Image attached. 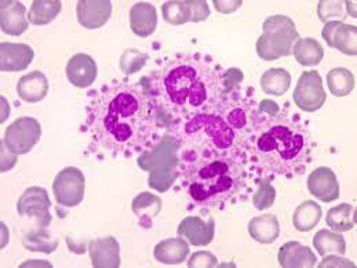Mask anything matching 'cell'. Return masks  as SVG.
Segmentation results:
<instances>
[{"instance_id": "1", "label": "cell", "mask_w": 357, "mask_h": 268, "mask_svg": "<svg viewBox=\"0 0 357 268\" xmlns=\"http://www.w3.org/2000/svg\"><path fill=\"white\" fill-rule=\"evenodd\" d=\"M86 126L100 148L130 158L151 149L165 137L166 121L144 87L111 83L91 98Z\"/></svg>"}, {"instance_id": "2", "label": "cell", "mask_w": 357, "mask_h": 268, "mask_svg": "<svg viewBox=\"0 0 357 268\" xmlns=\"http://www.w3.org/2000/svg\"><path fill=\"white\" fill-rule=\"evenodd\" d=\"M224 70L208 57L192 53L170 60L155 82V91L179 119L217 112L224 103Z\"/></svg>"}, {"instance_id": "3", "label": "cell", "mask_w": 357, "mask_h": 268, "mask_svg": "<svg viewBox=\"0 0 357 268\" xmlns=\"http://www.w3.org/2000/svg\"><path fill=\"white\" fill-rule=\"evenodd\" d=\"M238 151L183 152L182 186L190 200L203 206L222 207L247 188V172Z\"/></svg>"}, {"instance_id": "4", "label": "cell", "mask_w": 357, "mask_h": 268, "mask_svg": "<svg viewBox=\"0 0 357 268\" xmlns=\"http://www.w3.org/2000/svg\"><path fill=\"white\" fill-rule=\"evenodd\" d=\"M310 145V134L301 121L278 115L255 122L247 140L255 165L283 176L303 173Z\"/></svg>"}, {"instance_id": "5", "label": "cell", "mask_w": 357, "mask_h": 268, "mask_svg": "<svg viewBox=\"0 0 357 268\" xmlns=\"http://www.w3.org/2000/svg\"><path fill=\"white\" fill-rule=\"evenodd\" d=\"M182 126L173 137L179 144L200 151H238V145H245V140L232 129L222 115L217 112L196 115L179 119Z\"/></svg>"}, {"instance_id": "6", "label": "cell", "mask_w": 357, "mask_h": 268, "mask_svg": "<svg viewBox=\"0 0 357 268\" xmlns=\"http://www.w3.org/2000/svg\"><path fill=\"white\" fill-rule=\"evenodd\" d=\"M179 142L176 137L166 135L138 158L142 170H149V186L159 193H166L178 177Z\"/></svg>"}, {"instance_id": "7", "label": "cell", "mask_w": 357, "mask_h": 268, "mask_svg": "<svg viewBox=\"0 0 357 268\" xmlns=\"http://www.w3.org/2000/svg\"><path fill=\"white\" fill-rule=\"evenodd\" d=\"M264 34L257 40V54L264 61L289 57L299 39L294 21L287 15H272L265 20Z\"/></svg>"}, {"instance_id": "8", "label": "cell", "mask_w": 357, "mask_h": 268, "mask_svg": "<svg viewBox=\"0 0 357 268\" xmlns=\"http://www.w3.org/2000/svg\"><path fill=\"white\" fill-rule=\"evenodd\" d=\"M327 94L323 87V79L317 70H306L298 79L294 90L296 105L303 112H316L326 103Z\"/></svg>"}, {"instance_id": "9", "label": "cell", "mask_w": 357, "mask_h": 268, "mask_svg": "<svg viewBox=\"0 0 357 268\" xmlns=\"http://www.w3.org/2000/svg\"><path fill=\"white\" fill-rule=\"evenodd\" d=\"M42 128L35 118L24 117L11 124L4 133V142L7 148L15 155L28 154L40 140Z\"/></svg>"}, {"instance_id": "10", "label": "cell", "mask_w": 357, "mask_h": 268, "mask_svg": "<svg viewBox=\"0 0 357 268\" xmlns=\"http://www.w3.org/2000/svg\"><path fill=\"white\" fill-rule=\"evenodd\" d=\"M86 180L80 169L69 166L62 169L53 183V193L57 202L65 207H75L84 198Z\"/></svg>"}, {"instance_id": "11", "label": "cell", "mask_w": 357, "mask_h": 268, "mask_svg": "<svg viewBox=\"0 0 357 268\" xmlns=\"http://www.w3.org/2000/svg\"><path fill=\"white\" fill-rule=\"evenodd\" d=\"M52 202L47 191L42 187L28 188L17 203V211L22 217H31L36 220L40 228L47 227L52 223V214L49 211Z\"/></svg>"}, {"instance_id": "12", "label": "cell", "mask_w": 357, "mask_h": 268, "mask_svg": "<svg viewBox=\"0 0 357 268\" xmlns=\"http://www.w3.org/2000/svg\"><path fill=\"white\" fill-rule=\"evenodd\" d=\"M321 35L330 47L355 57L357 54V28L344 21H330L324 24Z\"/></svg>"}, {"instance_id": "13", "label": "cell", "mask_w": 357, "mask_h": 268, "mask_svg": "<svg viewBox=\"0 0 357 268\" xmlns=\"http://www.w3.org/2000/svg\"><path fill=\"white\" fill-rule=\"evenodd\" d=\"M309 193L319 201H337L340 198V184L335 173L326 166L314 169L307 179Z\"/></svg>"}, {"instance_id": "14", "label": "cell", "mask_w": 357, "mask_h": 268, "mask_svg": "<svg viewBox=\"0 0 357 268\" xmlns=\"http://www.w3.org/2000/svg\"><path fill=\"white\" fill-rule=\"evenodd\" d=\"M177 232L193 246H207L214 239L215 223L213 218L204 221L197 216H189L179 223Z\"/></svg>"}, {"instance_id": "15", "label": "cell", "mask_w": 357, "mask_h": 268, "mask_svg": "<svg viewBox=\"0 0 357 268\" xmlns=\"http://www.w3.org/2000/svg\"><path fill=\"white\" fill-rule=\"evenodd\" d=\"M77 21L87 29L104 27L112 15V3L109 0H83L76 6Z\"/></svg>"}, {"instance_id": "16", "label": "cell", "mask_w": 357, "mask_h": 268, "mask_svg": "<svg viewBox=\"0 0 357 268\" xmlns=\"http://www.w3.org/2000/svg\"><path fill=\"white\" fill-rule=\"evenodd\" d=\"M97 72L94 59L84 53L75 54L66 64V76L69 82L79 89L90 87L97 79Z\"/></svg>"}, {"instance_id": "17", "label": "cell", "mask_w": 357, "mask_h": 268, "mask_svg": "<svg viewBox=\"0 0 357 268\" xmlns=\"http://www.w3.org/2000/svg\"><path fill=\"white\" fill-rule=\"evenodd\" d=\"M26 8L20 1L4 0L0 3V28L6 35L20 36L28 29Z\"/></svg>"}, {"instance_id": "18", "label": "cell", "mask_w": 357, "mask_h": 268, "mask_svg": "<svg viewBox=\"0 0 357 268\" xmlns=\"http://www.w3.org/2000/svg\"><path fill=\"white\" fill-rule=\"evenodd\" d=\"M89 252L93 267H120V245L114 237L93 241L89 246Z\"/></svg>"}, {"instance_id": "19", "label": "cell", "mask_w": 357, "mask_h": 268, "mask_svg": "<svg viewBox=\"0 0 357 268\" xmlns=\"http://www.w3.org/2000/svg\"><path fill=\"white\" fill-rule=\"evenodd\" d=\"M33 57V50L25 43L0 45V69L4 72L22 70L32 63Z\"/></svg>"}, {"instance_id": "20", "label": "cell", "mask_w": 357, "mask_h": 268, "mask_svg": "<svg viewBox=\"0 0 357 268\" xmlns=\"http://www.w3.org/2000/svg\"><path fill=\"white\" fill-rule=\"evenodd\" d=\"M131 31L139 38L151 36L158 28V11L146 1L135 3L130 10Z\"/></svg>"}, {"instance_id": "21", "label": "cell", "mask_w": 357, "mask_h": 268, "mask_svg": "<svg viewBox=\"0 0 357 268\" xmlns=\"http://www.w3.org/2000/svg\"><path fill=\"white\" fill-rule=\"evenodd\" d=\"M278 262L284 268L313 267L317 259L310 248L297 241H291L279 249Z\"/></svg>"}, {"instance_id": "22", "label": "cell", "mask_w": 357, "mask_h": 268, "mask_svg": "<svg viewBox=\"0 0 357 268\" xmlns=\"http://www.w3.org/2000/svg\"><path fill=\"white\" fill-rule=\"evenodd\" d=\"M17 93L25 103H39L49 93V80L40 70H33L18 80Z\"/></svg>"}, {"instance_id": "23", "label": "cell", "mask_w": 357, "mask_h": 268, "mask_svg": "<svg viewBox=\"0 0 357 268\" xmlns=\"http://www.w3.org/2000/svg\"><path fill=\"white\" fill-rule=\"evenodd\" d=\"M248 234L254 241L262 245L273 244L280 234V224L278 217L273 214H262L254 217L248 223Z\"/></svg>"}, {"instance_id": "24", "label": "cell", "mask_w": 357, "mask_h": 268, "mask_svg": "<svg viewBox=\"0 0 357 268\" xmlns=\"http://www.w3.org/2000/svg\"><path fill=\"white\" fill-rule=\"evenodd\" d=\"M188 255H189V245L181 237L159 242L153 251V256L158 262L163 265H172V266L183 263Z\"/></svg>"}, {"instance_id": "25", "label": "cell", "mask_w": 357, "mask_h": 268, "mask_svg": "<svg viewBox=\"0 0 357 268\" xmlns=\"http://www.w3.org/2000/svg\"><path fill=\"white\" fill-rule=\"evenodd\" d=\"M356 209L351 203H341L327 211L326 223L335 232L351 231L356 225Z\"/></svg>"}, {"instance_id": "26", "label": "cell", "mask_w": 357, "mask_h": 268, "mask_svg": "<svg viewBox=\"0 0 357 268\" xmlns=\"http://www.w3.org/2000/svg\"><path fill=\"white\" fill-rule=\"evenodd\" d=\"M293 54L298 64L302 67H314L321 63L324 59L323 46L312 38L298 39L297 43L293 47Z\"/></svg>"}, {"instance_id": "27", "label": "cell", "mask_w": 357, "mask_h": 268, "mask_svg": "<svg viewBox=\"0 0 357 268\" xmlns=\"http://www.w3.org/2000/svg\"><path fill=\"white\" fill-rule=\"evenodd\" d=\"M313 246L320 256L338 255L344 256L347 253V241L341 234L330 230H320L313 238Z\"/></svg>"}, {"instance_id": "28", "label": "cell", "mask_w": 357, "mask_h": 268, "mask_svg": "<svg viewBox=\"0 0 357 268\" xmlns=\"http://www.w3.org/2000/svg\"><path fill=\"white\" fill-rule=\"evenodd\" d=\"M291 86V75L283 68H271L261 77V87L266 94L283 96Z\"/></svg>"}, {"instance_id": "29", "label": "cell", "mask_w": 357, "mask_h": 268, "mask_svg": "<svg viewBox=\"0 0 357 268\" xmlns=\"http://www.w3.org/2000/svg\"><path fill=\"white\" fill-rule=\"evenodd\" d=\"M131 207L142 225H146V223L151 225L152 218L162 210V200L151 193H142L134 198Z\"/></svg>"}, {"instance_id": "30", "label": "cell", "mask_w": 357, "mask_h": 268, "mask_svg": "<svg viewBox=\"0 0 357 268\" xmlns=\"http://www.w3.org/2000/svg\"><path fill=\"white\" fill-rule=\"evenodd\" d=\"M61 8L59 0H36L29 8L28 20L33 25H47L60 14Z\"/></svg>"}, {"instance_id": "31", "label": "cell", "mask_w": 357, "mask_h": 268, "mask_svg": "<svg viewBox=\"0 0 357 268\" xmlns=\"http://www.w3.org/2000/svg\"><path fill=\"white\" fill-rule=\"evenodd\" d=\"M321 218V207L313 201L301 203L294 211L293 224L301 232H307L314 228Z\"/></svg>"}, {"instance_id": "32", "label": "cell", "mask_w": 357, "mask_h": 268, "mask_svg": "<svg viewBox=\"0 0 357 268\" xmlns=\"http://www.w3.org/2000/svg\"><path fill=\"white\" fill-rule=\"evenodd\" d=\"M330 91L337 97H345L355 89V76L347 68H334L327 73Z\"/></svg>"}, {"instance_id": "33", "label": "cell", "mask_w": 357, "mask_h": 268, "mask_svg": "<svg viewBox=\"0 0 357 268\" xmlns=\"http://www.w3.org/2000/svg\"><path fill=\"white\" fill-rule=\"evenodd\" d=\"M163 18L172 25H183L190 21L189 0L185 1H167L162 6Z\"/></svg>"}, {"instance_id": "34", "label": "cell", "mask_w": 357, "mask_h": 268, "mask_svg": "<svg viewBox=\"0 0 357 268\" xmlns=\"http://www.w3.org/2000/svg\"><path fill=\"white\" fill-rule=\"evenodd\" d=\"M24 246L32 252L52 253L59 248V239L53 238L46 231L29 232L24 239Z\"/></svg>"}, {"instance_id": "35", "label": "cell", "mask_w": 357, "mask_h": 268, "mask_svg": "<svg viewBox=\"0 0 357 268\" xmlns=\"http://www.w3.org/2000/svg\"><path fill=\"white\" fill-rule=\"evenodd\" d=\"M148 61V56L138 50L128 49L120 57V69L126 75H132L145 67Z\"/></svg>"}, {"instance_id": "36", "label": "cell", "mask_w": 357, "mask_h": 268, "mask_svg": "<svg viewBox=\"0 0 357 268\" xmlns=\"http://www.w3.org/2000/svg\"><path fill=\"white\" fill-rule=\"evenodd\" d=\"M275 201H276V190L273 188V186L266 180L261 181L258 190L252 197L254 206L258 210H266L275 203Z\"/></svg>"}, {"instance_id": "37", "label": "cell", "mask_w": 357, "mask_h": 268, "mask_svg": "<svg viewBox=\"0 0 357 268\" xmlns=\"http://www.w3.org/2000/svg\"><path fill=\"white\" fill-rule=\"evenodd\" d=\"M319 18L323 22L335 21V18H344V3L342 1H320L317 6Z\"/></svg>"}, {"instance_id": "38", "label": "cell", "mask_w": 357, "mask_h": 268, "mask_svg": "<svg viewBox=\"0 0 357 268\" xmlns=\"http://www.w3.org/2000/svg\"><path fill=\"white\" fill-rule=\"evenodd\" d=\"M217 266H218L217 258L207 251L193 253L188 262V267H217Z\"/></svg>"}, {"instance_id": "39", "label": "cell", "mask_w": 357, "mask_h": 268, "mask_svg": "<svg viewBox=\"0 0 357 268\" xmlns=\"http://www.w3.org/2000/svg\"><path fill=\"white\" fill-rule=\"evenodd\" d=\"M189 7H190V22L204 21L210 15L208 4L204 0L189 1Z\"/></svg>"}, {"instance_id": "40", "label": "cell", "mask_w": 357, "mask_h": 268, "mask_svg": "<svg viewBox=\"0 0 357 268\" xmlns=\"http://www.w3.org/2000/svg\"><path fill=\"white\" fill-rule=\"evenodd\" d=\"M243 77H244V75L238 68H229V69L224 70L222 79H224V91H225V94L235 90V87H238V84L243 80Z\"/></svg>"}, {"instance_id": "41", "label": "cell", "mask_w": 357, "mask_h": 268, "mask_svg": "<svg viewBox=\"0 0 357 268\" xmlns=\"http://www.w3.org/2000/svg\"><path fill=\"white\" fill-rule=\"evenodd\" d=\"M15 163H17V155L14 152H11L7 148L6 142L1 140V168H0L1 173L8 172Z\"/></svg>"}, {"instance_id": "42", "label": "cell", "mask_w": 357, "mask_h": 268, "mask_svg": "<svg viewBox=\"0 0 357 268\" xmlns=\"http://www.w3.org/2000/svg\"><path fill=\"white\" fill-rule=\"evenodd\" d=\"M320 267H356V265L348 259H344L342 256H326L321 263Z\"/></svg>"}, {"instance_id": "43", "label": "cell", "mask_w": 357, "mask_h": 268, "mask_svg": "<svg viewBox=\"0 0 357 268\" xmlns=\"http://www.w3.org/2000/svg\"><path fill=\"white\" fill-rule=\"evenodd\" d=\"M241 6V0H232V1H222V0H214V7L218 13L222 14H231L236 11Z\"/></svg>"}, {"instance_id": "44", "label": "cell", "mask_w": 357, "mask_h": 268, "mask_svg": "<svg viewBox=\"0 0 357 268\" xmlns=\"http://www.w3.org/2000/svg\"><path fill=\"white\" fill-rule=\"evenodd\" d=\"M258 110L261 114H268V115H278L280 111L279 105L272 100H262Z\"/></svg>"}, {"instance_id": "45", "label": "cell", "mask_w": 357, "mask_h": 268, "mask_svg": "<svg viewBox=\"0 0 357 268\" xmlns=\"http://www.w3.org/2000/svg\"><path fill=\"white\" fill-rule=\"evenodd\" d=\"M3 108H4V117L1 118V124H3V121H6V119H7V117H8V105H7V100L1 96V112H3Z\"/></svg>"}, {"instance_id": "46", "label": "cell", "mask_w": 357, "mask_h": 268, "mask_svg": "<svg viewBox=\"0 0 357 268\" xmlns=\"http://www.w3.org/2000/svg\"><path fill=\"white\" fill-rule=\"evenodd\" d=\"M347 7H348L349 14H351L352 17H355V18H356L357 13L356 7H355V3H354V1H347Z\"/></svg>"}]
</instances>
